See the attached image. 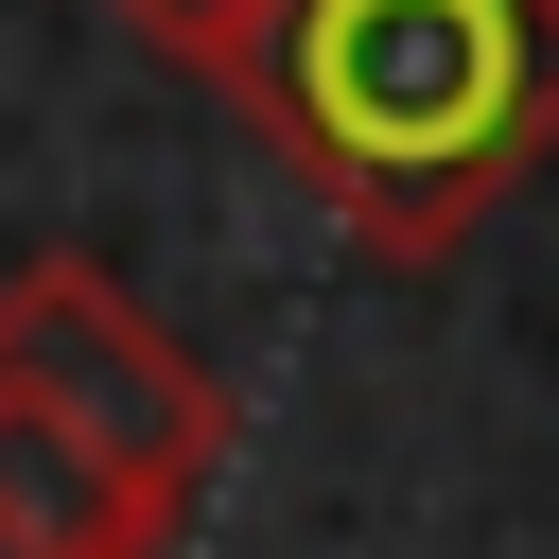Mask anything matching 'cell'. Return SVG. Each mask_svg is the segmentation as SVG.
Masks as SVG:
<instances>
[{
  "label": "cell",
  "instance_id": "6da1fadb",
  "mask_svg": "<svg viewBox=\"0 0 559 559\" xmlns=\"http://www.w3.org/2000/svg\"><path fill=\"white\" fill-rule=\"evenodd\" d=\"M210 87L349 245L454 262L559 157V0H262Z\"/></svg>",
  "mask_w": 559,
  "mask_h": 559
},
{
  "label": "cell",
  "instance_id": "7a4b0ae2",
  "mask_svg": "<svg viewBox=\"0 0 559 559\" xmlns=\"http://www.w3.org/2000/svg\"><path fill=\"white\" fill-rule=\"evenodd\" d=\"M0 384H17L140 524L192 542V507H210V472H227V384H210L87 245H17V262H0Z\"/></svg>",
  "mask_w": 559,
  "mask_h": 559
},
{
  "label": "cell",
  "instance_id": "3957f363",
  "mask_svg": "<svg viewBox=\"0 0 559 559\" xmlns=\"http://www.w3.org/2000/svg\"><path fill=\"white\" fill-rule=\"evenodd\" d=\"M0 559H175V524H140V507L0 384Z\"/></svg>",
  "mask_w": 559,
  "mask_h": 559
},
{
  "label": "cell",
  "instance_id": "277c9868",
  "mask_svg": "<svg viewBox=\"0 0 559 559\" xmlns=\"http://www.w3.org/2000/svg\"><path fill=\"white\" fill-rule=\"evenodd\" d=\"M105 17H122V35H140V52H175V70H227V52H245V17H262V0H105Z\"/></svg>",
  "mask_w": 559,
  "mask_h": 559
}]
</instances>
